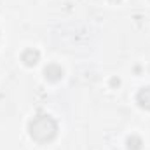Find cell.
<instances>
[{"label": "cell", "instance_id": "1", "mask_svg": "<svg viewBox=\"0 0 150 150\" xmlns=\"http://www.w3.org/2000/svg\"><path fill=\"white\" fill-rule=\"evenodd\" d=\"M30 133L37 142H49L56 134V122L47 115H38L30 122Z\"/></svg>", "mask_w": 150, "mask_h": 150}, {"label": "cell", "instance_id": "2", "mask_svg": "<svg viewBox=\"0 0 150 150\" xmlns=\"http://www.w3.org/2000/svg\"><path fill=\"white\" fill-rule=\"evenodd\" d=\"M138 103L145 108H150V87H145L138 93Z\"/></svg>", "mask_w": 150, "mask_h": 150}]
</instances>
